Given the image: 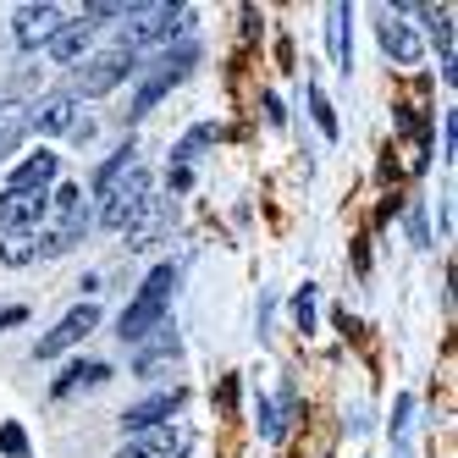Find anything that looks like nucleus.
<instances>
[{
  "label": "nucleus",
  "instance_id": "obj_1",
  "mask_svg": "<svg viewBox=\"0 0 458 458\" xmlns=\"http://www.w3.org/2000/svg\"><path fill=\"white\" fill-rule=\"evenodd\" d=\"M172 287H177V266H155L149 282L139 287V299L122 310V343H144L149 332H160L166 326V299H172Z\"/></svg>",
  "mask_w": 458,
  "mask_h": 458
},
{
  "label": "nucleus",
  "instance_id": "obj_2",
  "mask_svg": "<svg viewBox=\"0 0 458 458\" xmlns=\"http://www.w3.org/2000/svg\"><path fill=\"white\" fill-rule=\"evenodd\" d=\"M139 72V55L133 50H122V45H111V50H100V55H89L83 61V67L72 72V100H78V94H83V100H100V94H111L116 83H127V78H133Z\"/></svg>",
  "mask_w": 458,
  "mask_h": 458
},
{
  "label": "nucleus",
  "instance_id": "obj_3",
  "mask_svg": "<svg viewBox=\"0 0 458 458\" xmlns=\"http://www.w3.org/2000/svg\"><path fill=\"white\" fill-rule=\"evenodd\" d=\"M45 216H55V226L39 233V254H67L72 243H83V233H89V199H83V188H61Z\"/></svg>",
  "mask_w": 458,
  "mask_h": 458
},
{
  "label": "nucleus",
  "instance_id": "obj_4",
  "mask_svg": "<svg viewBox=\"0 0 458 458\" xmlns=\"http://www.w3.org/2000/svg\"><path fill=\"white\" fill-rule=\"evenodd\" d=\"M188 22L182 6H172V0H160V6H127V28H122V50H144V45H160L172 39L177 28Z\"/></svg>",
  "mask_w": 458,
  "mask_h": 458
},
{
  "label": "nucleus",
  "instance_id": "obj_5",
  "mask_svg": "<svg viewBox=\"0 0 458 458\" xmlns=\"http://www.w3.org/2000/svg\"><path fill=\"white\" fill-rule=\"evenodd\" d=\"M193 61H199V45H177V50H166V55L155 61V72L139 83V94H133V111H127V116H144V111H155V100H160V94H166L172 83H182V78H188V67H193Z\"/></svg>",
  "mask_w": 458,
  "mask_h": 458
},
{
  "label": "nucleus",
  "instance_id": "obj_6",
  "mask_svg": "<svg viewBox=\"0 0 458 458\" xmlns=\"http://www.w3.org/2000/svg\"><path fill=\"white\" fill-rule=\"evenodd\" d=\"M149 210V177H144V166H133L111 193H106V205H100V221L111 226V233H127L139 216Z\"/></svg>",
  "mask_w": 458,
  "mask_h": 458
},
{
  "label": "nucleus",
  "instance_id": "obj_7",
  "mask_svg": "<svg viewBox=\"0 0 458 458\" xmlns=\"http://www.w3.org/2000/svg\"><path fill=\"white\" fill-rule=\"evenodd\" d=\"M45 210H50L45 188H6V193H0V233H12V226H34V233H39Z\"/></svg>",
  "mask_w": 458,
  "mask_h": 458
},
{
  "label": "nucleus",
  "instance_id": "obj_8",
  "mask_svg": "<svg viewBox=\"0 0 458 458\" xmlns=\"http://www.w3.org/2000/svg\"><path fill=\"white\" fill-rule=\"evenodd\" d=\"M94 326H100V310H94V304H78L67 320L55 326V332H45V337H39V348H34V353H39V359H55V353H67L72 343H83V337L94 332Z\"/></svg>",
  "mask_w": 458,
  "mask_h": 458
},
{
  "label": "nucleus",
  "instance_id": "obj_9",
  "mask_svg": "<svg viewBox=\"0 0 458 458\" xmlns=\"http://www.w3.org/2000/svg\"><path fill=\"white\" fill-rule=\"evenodd\" d=\"M72 127H78V100L67 89L45 94V100L28 111V133H72Z\"/></svg>",
  "mask_w": 458,
  "mask_h": 458
},
{
  "label": "nucleus",
  "instance_id": "obj_10",
  "mask_svg": "<svg viewBox=\"0 0 458 458\" xmlns=\"http://www.w3.org/2000/svg\"><path fill=\"white\" fill-rule=\"evenodd\" d=\"M177 403H182V392H155V398H144V403H133V409L122 414V431H133V437L160 431V425L177 414Z\"/></svg>",
  "mask_w": 458,
  "mask_h": 458
},
{
  "label": "nucleus",
  "instance_id": "obj_11",
  "mask_svg": "<svg viewBox=\"0 0 458 458\" xmlns=\"http://www.w3.org/2000/svg\"><path fill=\"white\" fill-rule=\"evenodd\" d=\"M89 39H94V28H89V22L78 17V22H61L55 34L45 39V50H50V61H61V67H72V61H83Z\"/></svg>",
  "mask_w": 458,
  "mask_h": 458
},
{
  "label": "nucleus",
  "instance_id": "obj_12",
  "mask_svg": "<svg viewBox=\"0 0 458 458\" xmlns=\"http://www.w3.org/2000/svg\"><path fill=\"white\" fill-rule=\"evenodd\" d=\"M55 28H61V12L55 6H22L17 22H12V34H17V45H45Z\"/></svg>",
  "mask_w": 458,
  "mask_h": 458
},
{
  "label": "nucleus",
  "instance_id": "obj_13",
  "mask_svg": "<svg viewBox=\"0 0 458 458\" xmlns=\"http://www.w3.org/2000/svg\"><path fill=\"white\" fill-rule=\"evenodd\" d=\"M376 34H381V50H386L392 61H403V67H414V61L425 55V45H420V39L409 34V28H403V22H392V17H386V22L376 28Z\"/></svg>",
  "mask_w": 458,
  "mask_h": 458
},
{
  "label": "nucleus",
  "instance_id": "obj_14",
  "mask_svg": "<svg viewBox=\"0 0 458 458\" xmlns=\"http://www.w3.org/2000/svg\"><path fill=\"white\" fill-rule=\"evenodd\" d=\"M55 172H61V160H55L50 149H39V155H28L22 166L12 172V188H50V182H55Z\"/></svg>",
  "mask_w": 458,
  "mask_h": 458
},
{
  "label": "nucleus",
  "instance_id": "obj_15",
  "mask_svg": "<svg viewBox=\"0 0 458 458\" xmlns=\"http://www.w3.org/2000/svg\"><path fill=\"white\" fill-rule=\"evenodd\" d=\"M34 254H39V233H34V226H12V233H0V259H6V266H28Z\"/></svg>",
  "mask_w": 458,
  "mask_h": 458
},
{
  "label": "nucleus",
  "instance_id": "obj_16",
  "mask_svg": "<svg viewBox=\"0 0 458 458\" xmlns=\"http://www.w3.org/2000/svg\"><path fill=\"white\" fill-rule=\"evenodd\" d=\"M133 166H139V160H133V144H122V149L106 160V166L94 172V199H106V193H111V188H116L127 172H133Z\"/></svg>",
  "mask_w": 458,
  "mask_h": 458
},
{
  "label": "nucleus",
  "instance_id": "obj_17",
  "mask_svg": "<svg viewBox=\"0 0 458 458\" xmlns=\"http://www.w3.org/2000/svg\"><path fill=\"white\" fill-rule=\"evenodd\" d=\"M116 458H172V425H160V431H144L139 442H127Z\"/></svg>",
  "mask_w": 458,
  "mask_h": 458
},
{
  "label": "nucleus",
  "instance_id": "obj_18",
  "mask_svg": "<svg viewBox=\"0 0 458 458\" xmlns=\"http://www.w3.org/2000/svg\"><path fill=\"white\" fill-rule=\"evenodd\" d=\"M28 139V111L22 106H0V160Z\"/></svg>",
  "mask_w": 458,
  "mask_h": 458
},
{
  "label": "nucleus",
  "instance_id": "obj_19",
  "mask_svg": "<svg viewBox=\"0 0 458 458\" xmlns=\"http://www.w3.org/2000/svg\"><path fill=\"white\" fill-rule=\"evenodd\" d=\"M106 376H111V365H100V359H94V365H72L55 381V398H67V392H78V386H100Z\"/></svg>",
  "mask_w": 458,
  "mask_h": 458
},
{
  "label": "nucleus",
  "instance_id": "obj_20",
  "mask_svg": "<svg viewBox=\"0 0 458 458\" xmlns=\"http://www.w3.org/2000/svg\"><path fill=\"white\" fill-rule=\"evenodd\" d=\"M310 111H315V122H320V133H326V139H337V116H332V106H326V94H320V89H310Z\"/></svg>",
  "mask_w": 458,
  "mask_h": 458
},
{
  "label": "nucleus",
  "instance_id": "obj_21",
  "mask_svg": "<svg viewBox=\"0 0 458 458\" xmlns=\"http://www.w3.org/2000/svg\"><path fill=\"white\" fill-rule=\"evenodd\" d=\"M111 17H127L122 0H94V6H83V22H89V28H94V22H111Z\"/></svg>",
  "mask_w": 458,
  "mask_h": 458
},
{
  "label": "nucleus",
  "instance_id": "obj_22",
  "mask_svg": "<svg viewBox=\"0 0 458 458\" xmlns=\"http://www.w3.org/2000/svg\"><path fill=\"white\" fill-rule=\"evenodd\" d=\"M0 447H6L12 458H22V453H28V442H22V431H17V425H6V431H0Z\"/></svg>",
  "mask_w": 458,
  "mask_h": 458
},
{
  "label": "nucleus",
  "instance_id": "obj_23",
  "mask_svg": "<svg viewBox=\"0 0 458 458\" xmlns=\"http://www.w3.org/2000/svg\"><path fill=\"white\" fill-rule=\"evenodd\" d=\"M293 315H299V326H304V332H310V315H315V304H310V287L299 293V304H293Z\"/></svg>",
  "mask_w": 458,
  "mask_h": 458
},
{
  "label": "nucleus",
  "instance_id": "obj_24",
  "mask_svg": "<svg viewBox=\"0 0 458 458\" xmlns=\"http://www.w3.org/2000/svg\"><path fill=\"white\" fill-rule=\"evenodd\" d=\"M22 320V310H0V326H17Z\"/></svg>",
  "mask_w": 458,
  "mask_h": 458
}]
</instances>
